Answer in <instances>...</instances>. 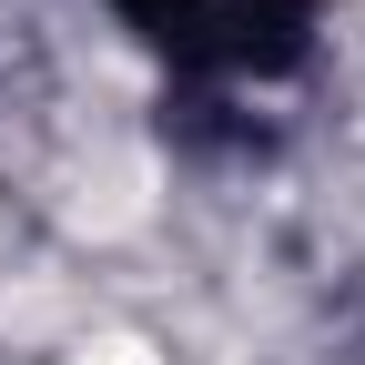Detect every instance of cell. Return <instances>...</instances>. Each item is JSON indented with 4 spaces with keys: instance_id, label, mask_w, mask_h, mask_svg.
<instances>
[{
    "instance_id": "obj_1",
    "label": "cell",
    "mask_w": 365,
    "mask_h": 365,
    "mask_svg": "<svg viewBox=\"0 0 365 365\" xmlns=\"http://www.w3.org/2000/svg\"><path fill=\"white\" fill-rule=\"evenodd\" d=\"M71 365H153V345H132V335H102V345H81Z\"/></svg>"
}]
</instances>
